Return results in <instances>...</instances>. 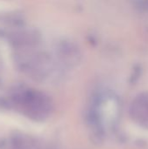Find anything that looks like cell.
<instances>
[{
  "label": "cell",
  "instance_id": "cell-1",
  "mask_svg": "<svg viewBox=\"0 0 148 149\" xmlns=\"http://www.w3.org/2000/svg\"><path fill=\"white\" fill-rule=\"evenodd\" d=\"M0 108L40 123L46 121L52 115L54 105L45 93L19 84L0 93Z\"/></svg>",
  "mask_w": 148,
  "mask_h": 149
},
{
  "label": "cell",
  "instance_id": "cell-2",
  "mask_svg": "<svg viewBox=\"0 0 148 149\" xmlns=\"http://www.w3.org/2000/svg\"><path fill=\"white\" fill-rule=\"evenodd\" d=\"M130 115L140 126L148 128V94L140 95L133 101Z\"/></svg>",
  "mask_w": 148,
  "mask_h": 149
}]
</instances>
